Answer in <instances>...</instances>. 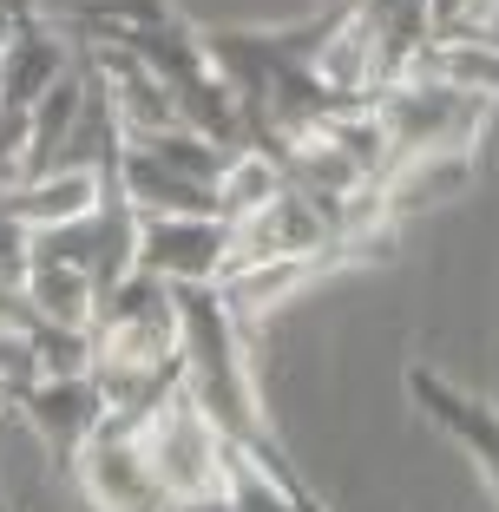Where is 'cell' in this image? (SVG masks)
Masks as SVG:
<instances>
[{"mask_svg":"<svg viewBox=\"0 0 499 512\" xmlns=\"http://www.w3.org/2000/svg\"><path fill=\"white\" fill-rule=\"evenodd\" d=\"M237 250L224 217H138V270L158 283H217Z\"/></svg>","mask_w":499,"mask_h":512,"instance_id":"1","label":"cell"},{"mask_svg":"<svg viewBox=\"0 0 499 512\" xmlns=\"http://www.w3.org/2000/svg\"><path fill=\"white\" fill-rule=\"evenodd\" d=\"M414 394L434 407V421L447 427V434L467 440V453L486 467V480H493V493H499V414H493V407H486V401H467L460 388L434 381L427 368H414Z\"/></svg>","mask_w":499,"mask_h":512,"instance_id":"2","label":"cell"}]
</instances>
